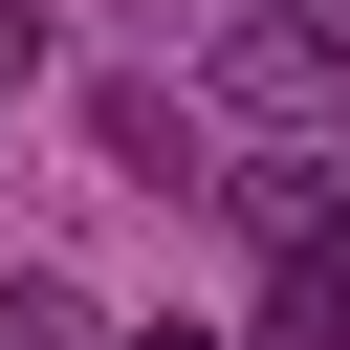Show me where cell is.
Returning a JSON list of instances; mask_svg holds the SVG:
<instances>
[{
	"instance_id": "1",
	"label": "cell",
	"mask_w": 350,
	"mask_h": 350,
	"mask_svg": "<svg viewBox=\"0 0 350 350\" xmlns=\"http://www.w3.org/2000/svg\"><path fill=\"white\" fill-rule=\"evenodd\" d=\"M219 109L350 131V0H219Z\"/></svg>"
},
{
	"instance_id": "2",
	"label": "cell",
	"mask_w": 350,
	"mask_h": 350,
	"mask_svg": "<svg viewBox=\"0 0 350 350\" xmlns=\"http://www.w3.org/2000/svg\"><path fill=\"white\" fill-rule=\"evenodd\" d=\"M219 219H241L262 262H306V284H350V131H284L262 175H219Z\"/></svg>"
},
{
	"instance_id": "3",
	"label": "cell",
	"mask_w": 350,
	"mask_h": 350,
	"mask_svg": "<svg viewBox=\"0 0 350 350\" xmlns=\"http://www.w3.org/2000/svg\"><path fill=\"white\" fill-rule=\"evenodd\" d=\"M0 350H88V306H66L44 262H0Z\"/></svg>"
},
{
	"instance_id": "4",
	"label": "cell",
	"mask_w": 350,
	"mask_h": 350,
	"mask_svg": "<svg viewBox=\"0 0 350 350\" xmlns=\"http://www.w3.org/2000/svg\"><path fill=\"white\" fill-rule=\"evenodd\" d=\"M131 350H219V328H175V306H153V328H131Z\"/></svg>"
}]
</instances>
